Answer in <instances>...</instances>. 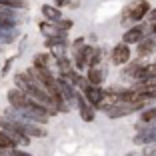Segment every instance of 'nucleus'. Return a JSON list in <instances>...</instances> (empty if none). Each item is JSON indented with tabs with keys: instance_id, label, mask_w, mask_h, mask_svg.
<instances>
[{
	"instance_id": "412c9836",
	"label": "nucleus",
	"mask_w": 156,
	"mask_h": 156,
	"mask_svg": "<svg viewBox=\"0 0 156 156\" xmlns=\"http://www.w3.org/2000/svg\"><path fill=\"white\" fill-rule=\"evenodd\" d=\"M142 68H144V64H142V62H138V60H136V62H130V64H128V68H126V74L134 78V76H136V74L140 72Z\"/></svg>"
},
{
	"instance_id": "1a4fd4ad",
	"label": "nucleus",
	"mask_w": 156,
	"mask_h": 156,
	"mask_svg": "<svg viewBox=\"0 0 156 156\" xmlns=\"http://www.w3.org/2000/svg\"><path fill=\"white\" fill-rule=\"evenodd\" d=\"M82 92H84L82 98L92 106V108H96V106L102 102V98H104V90L98 88V86H90V84H88V88H86V90H82Z\"/></svg>"
},
{
	"instance_id": "cd10ccee",
	"label": "nucleus",
	"mask_w": 156,
	"mask_h": 156,
	"mask_svg": "<svg viewBox=\"0 0 156 156\" xmlns=\"http://www.w3.org/2000/svg\"><path fill=\"white\" fill-rule=\"evenodd\" d=\"M140 2H148V0H140Z\"/></svg>"
},
{
	"instance_id": "bb28decb",
	"label": "nucleus",
	"mask_w": 156,
	"mask_h": 156,
	"mask_svg": "<svg viewBox=\"0 0 156 156\" xmlns=\"http://www.w3.org/2000/svg\"><path fill=\"white\" fill-rule=\"evenodd\" d=\"M126 156H138V154H134V152H132V154H126Z\"/></svg>"
},
{
	"instance_id": "aec40b11",
	"label": "nucleus",
	"mask_w": 156,
	"mask_h": 156,
	"mask_svg": "<svg viewBox=\"0 0 156 156\" xmlns=\"http://www.w3.org/2000/svg\"><path fill=\"white\" fill-rule=\"evenodd\" d=\"M12 148H16L12 144V140H10V138L0 130V150H12Z\"/></svg>"
},
{
	"instance_id": "4be33fe9",
	"label": "nucleus",
	"mask_w": 156,
	"mask_h": 156,
	"mask_svg": "<svg viewBox=\"0 0 156 156\" xmlns=\"http://www.w3.org/2000/svg\"><path fill=\"white\" fill-rule=\"evenodd\" d=\"M14 60H16V56H10V58H6V62L2 64V68H0V76H6V74L10 72V68H12Z\"/></svg>"
},
{
	"instance_id": "c756f323",
	"label": "nucleus",
	"mask_w": 156,
	"mask_h": 156,
	"mask_svg": "<svg viewBox=\"0 0 156 156\" xmlns=\"http://www.w3.org/2000/svg\"><path fill=\"white\" fill-rule=\"evenodd\" d=\"M154 64H156V62H154Z\"/></svg>"
},
{
	"instance_id": "4468645a",
	"label": "nucleus",
	"mask_w": 156,
	"mask_h": 156,
	"mask_svg": "<svg viewBox=\"0 0 156 156\" xmlns=\"http://www.w3.org/2000/svg\"><path fill=\"white\" fill-rule=\"evenodd\" d=\"M38 30H40L46 38H62V36H66V32H60L54 24H52V22H46V20H42V22L38 24Z\"/></svg>"
},
{
	"instance_id": "f3484780",
	"label": "nucleus",
	"mask_w": 156,
	"mask_h": 156,
	"mask_svg": "<svg viewBox=\"0 0 156 156\" xmlns=\"http://www.w3.org/2000/svg\"><path fill=\"white\" fill-rule=\"evenodd\" d=\"M56 68H58L60 76H66V74H70V72L74 70L72 60H70L68 56H64V58H58V60H56Z\"/></svg>"
},
{
	"instance_id": "393cba45",
	"label": "nucleus",
	"mask_w": 156,
	"mask_h": 156,
	"mask_svg": "<svg viewBox=\"0 0 156 156\" xmlns=\"http://www.w3.org/2000/svg\"><path fill=\"white\" fill-rule=\"evenodd\" d=\"M56 8H64V6H70V0H54V4Z\"/></svg>"
},
{
	"instance_id": "9b49d317",
	"label": "nucleus",
	"mask_w": 156,
	"mask_h": 156,
	"mask_svg": "<svg viewBox=\"0 0 156 156\" xmlns=\"http://www.w3.org/2000/svg\"><path fill=\"white\" fill-rule=\"evenodd\" d=\"M76 106H78V112H80V118H82L84 122H94V118H96V112H94V108H92V106L82 98V94H78Z\"/></svg>"
},
{
	"instance_id": "39448f33",
	"label": "nucleus",
	"mask_w": 156,
	"mask_h": 156,
	"mask_svg": "<svg viewBox=\"0 0 156 156\" xmlns=\"http://www.w3.org/2000/svg\"><path fill=\"white\" fill-rule=\"evenodd\" d=\"M146 36H150V24H136L130 30H126V34L122 36V44H138Z\"/></svg>"
},
{
	"instance_id": "20e7f679",
	"label": "nucleus",
	"mask_w": 156,
	"mask_h": 156,
	"mask_svg": "<svg viewBox=\"0 0 156 156\" xmlns=\"http://www.w3.org/2000/svg\"><path fill=\"white\" fill-rule=\"evenodd\" d=\"M150 12V6L148 2H138V4H132L124 10L122 14V22H140V20L146 18V14Z\"/></svg>"
},
{
	"instance_id": "a211bd4d",
	"label": "nucleus",
	"mask_w": 156,
	"mask_h": 156,
	"mask_svg": "<svg viewBox=\"0 0 156 156\" xmlns=\"http://www.w3.org/2000/svg\"><path fill=\"white\" fill-rule=\"evenodd\" d=\"M154 120H156V106H152V108L144 110V112H142V116H140V122H142V124L154 122Z\"/></svg>"
},
{
	"instance_id": "f257e3e1",
	"label": "nucleus",
	"mask_w": 156,
	"mask_h": 156,
	"mask_svg": "<svg viewBox=\"0 0 156 156\" xmlns=\"http://www.w3.org/2000/svg\"><path fill=\"white\" fill-rule=\"evenodd\" d=\"M0 130L6 134V136L12 140V144L16 148H20V146H28L30 144V138L26 136V134L22 132V130L16 126V124L12 122V120H8V118H4V116H0Z\"/></svg>"
},
{
	"instance_id": "f03ea898",
	"label": "nucleus",
	"mask_w": 156,
	"mask_h": 156,
	"mask_svg": "<svg viewBox=\"0 0 156 156\" xmlns=\"http://www.w3.org/2000/svg\"><path fill=\"white\" fill-rule=\"evenodd\" d=\"M138 132L134 134L132 142L138 144V146H150V144H156V126H150V124H136Z\"/></svg>"
},
{
	"instance_id": "f8f14e48",
	"label": "nucleus",
	"mask_w": 156,
	"mask_h": 156,
	"mask_svg": "<svg viewBox=\"0 0 156 156\" xmlns=\"http://www.w3.org/2000/svg\"><path fill=\"white\" fill-rule=\"evenodd\" d=\"M156 52V36H146L138 42V56H148Z\"/></svg>"
},
{
	"instance_id": "0eeeda50",
	"label": "nucleus",
	"mask_w": 156,
	"mask_h": 156,
	"mask_svg": "<svg viewBox=\"0 0 156 156\" xmlns=\"http://www.w3.org/2000/svg\"><path fill=\"white\" fill-rule=\"evenodd\" d=\"M130 48L126 44H116L114 48H112V52H110V60H112V64H116V66H122V64H128V60H130Z\"/></svg>"
},
{
	"instance_id": "2eb2a0df",
	"label": "nucleus",
	"mask_w": 156,
	"mask_h": 156,
	"mask_svg": "<svg viewBox=\"0 0 156 156\" xmlns=\"http://www.w3.org/2000/svg\"><path fill=\"white\" fill-rule=\"evenodd\" d=\"M50 64L56 66V60L52 58L48 52H40V54H36L32 58V66H34V68H48V70H52Z\"/></svg>"
},
{
	"instance_id": "c85d7f7f",
	"label": "nucleus",
	"mask_w": 156,
	"mask_h": 156,
	"mask_svg": "<svg viewBox=\"0 0 156 156\" xmlns=\"http://www.w3.org/2000/svg\"><path fill=\"white\" fill-rule=\"evenodd\" d=\"M0 52H2V46H0Z\"/></svg>"
},
{
	"instance_id": "423d86ee",
	"label": "nucleus",
	"mask_w": 156,
	"mask_h": 156,
	"mask_svg": "<svg viewBox=\"0 0 156 156\" xmlns=\"http://www.w3.org/2000/svg\"><path fill=\"white\" fill-rule=\"evenodd\" d=\"M56 88H58L60 96L64 98L70 106H76V102H78V92H76V88L70 86L64 78H60V76H56Z\"/></svg>"
},
{
	"instance_id": "b1692460",
	"label": "nucleus",
	"mask_w": 156,
	"mask_h": 156,
	"mask_svg": "<svg viewBox=\"0 0 156 156\" xmlns=\"http://www.w3.org/2000/svg\"><path fill=\"white\" fill-rule=\"evenodd\" d=\"M12 156H34V154H30L26 150H20V148H12Z\"/></svg>"
},
{
	"instance_id": "5701e85b",
	"label": "nucleus",
	"mask_w": 156,
	"mask_h": 156,
	"mask_svg": "<svg viewBox=\"0 0 156 156\" xmlns=\"http://www.w3.org/2000/svg\"><path fill=\"white\" fill-rule=\"evenodd\" d=\"M146 24H150V26H154V24H156V8H152L150 12L146 14Z\"/></svg>"
},
{
	"instance_id": "6ab92c4d",
	"label": "nucleus",
	"mask_w": 156,
	"mask_h": 156,
	"mask_svg": "<svg viewBox=\"0 0 156 156\" xmlns=\"http://www.w3.org/2000/svg\"><path fill=\"white\" fill-rule=\"evenodd\" d=\"M52 24L58 28L60 32H68L70 28L74 26V22H72V20H68V18H60V20H56V22H52Z\"/></svg>"
},
{
	"instance_id": "7ed1b4c3",
	"label": "nucleus",
	"mask_w": 156,
	"mask_h": 156,
	"mask_svg": "<svg viewBox=\"0 0 156 156\" xmlns=\"http://www.w3.org/2000/svg\"><path fill=\"white\" fill-rule=\"evenodd\" d=\"M144 106H146V102H118L112 108H108L106 114H108V118H122V116H128L136 110H142Z\"/></svg>"
},
{
	"instance_id": "9d476101",
	"label": "nucleus",
	"mask_w": 156,
	"mask_h": 156,
	"mask_svg": "<svg viewBox=\"0 0 156 156\" xmlns=\"http://www.w3.org/2000/svg\"><path fill=\"white\" fill-rule=\"evenodd\" d=\"M104 76H106V72H104V68H100V66H90V68H86V82L90 84V86H98L100 88V84L104 82Z\"/></svg>"
},
{
	"instance_id": "a878e982",
	"label": "nucleus",
	"mask_w": 156,
	"mask_h": 156,
	"mask_svg": "<svg viewBox=\"0 0 156 156\" xmlns=\"http://www.w3.org/2000/svg\"><path fill=\"white\" fill-rule=\"evenodd\" d=\"M150 36H156V24H154V26H150Z\"/></svg>"
},
{
	"instance_id": "6e6552de",
	"label": "nucleus",
	"mask_w": 156,
	"mask_h": 156,
	"mask_svg": "<svg viewBox=\"0 0 156 156\" xmlns=\"http://www.w3.org/2000/svg\"><path fill=\"white\" fill-rule=\"evenodd\" d=\"M6 100H8L10 108H16V110H22L24 106L28 104V98L24 96L18 88H10V90L6 92Z\"/></svg>"
},
{
	"instance_id": "dca6fc26",
	"label": "nucleus",
	"mask_w": 156,
	"mask_h": 156,
	"mask_svg": "<svg viewBox=\"0 0 156 156\" xmlns=\"http://www.w3.org/2000/svg\"><path fill=\"white\" fill-rule=\"evenodd\" d=\"M40 12H42V16H44L46 22H56V20L62 18V10L56 8V6H52V4H42Z\"/></svg>"
},
{
	"instance_id": "ddd939ff",
	"label": "nucleus",
	"mask_w": 156,
	"mask_h": 156,
	"mask_svg": "<svg viewBox=\"0 0 156 156\" xmlns=\"http://www.w3.org/2000/svg\"><path fill=\"white\" fill-rule=\"evenodd\" d=\"M18 36H20L18 28H0V46L14 44L18 40Z\"/></svg>"
}]
</instances>
